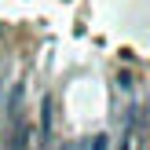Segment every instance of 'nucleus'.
I'll list each match as a JSON object with an SVG mask.
<instances>
[{
  "mask_svg": "<svg viewBox=\"0 0 150 150\" xmlns=\"http://www.w3.org/2000/svg\"><path fill=\"white\" fill-rule=\"evenodd\" d=\"M62 150H84V146H81V143H66Z\"/></svg>",
  "mask_w": 150,
  "mask_h": 150,
  "instance_id": "nucleus-5",
  "label": "nucleus"
},
{
  "mask_svg": "<svg viewBox=\"0 0 150 150\" xmlns=\"http://www.w3.org/2000/svg\"><path fill=\"white\" fill-rule=\"evenodd\" d=\"M117 84H121V92H128V88H132V73L121 70V73H117Z\"/></svg>",
  "mask_w": 150,
  "mask_h": 150,
  "instance_id": "nucleus-3",
  "label": "nucleus"
},
{
  "mask_svg": "<svg viewBox=\"0 0 150 150\" xmlns=\"http://www.w3.org/2000/svg\"><path fill=\"white\" fill-rule=\"evenodd\" d=\"M117 150H132V128L125 132V139H121V146H117Z\"/></svg>",
  "mask_w": 150,
  "mask_h": 150,
  "instance_id": "nucleus-4",
  "label": "nucleus"
},
{
  "mask_svg": "<svg viewBox=\"0 0 150 150\" xmlns=\"http://www.w3.org/2000/svg\"><path fill=\"white\" fill-rule=\"evenodd\" d=\"M40 139L48 143L51 139V99L44 95V103H40Z\"/></svg>",
  "mask_w": 150,
  "mask_h": 150,
  "instance_id": "nucleus-1",
  "label": "nucleus"
},
{
  "mask_svg": "<svg viewBox=\"0 0 150 150\" xmlns=\"http://www.w3.org/2000/svg\"><path fill=\"white\" fill-rule=\"evenodd\" d=\"M106 146H110V139H106V136H92L84 150H106Z\"/></svg>",
  "mask_w": 150,
  "mask_h": 150,
  "instance_id": "nucleus-2",
  "label": "nucleus"
}]
</instances>
